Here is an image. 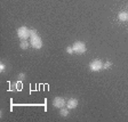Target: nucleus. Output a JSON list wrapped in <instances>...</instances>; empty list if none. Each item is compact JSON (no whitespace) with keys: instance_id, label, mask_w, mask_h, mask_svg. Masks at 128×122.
<instances>
[{"instance_id":"0eeeda50","label":"nucleus","mask_w":128,"mask_h":122,"mask_svg":"<svg viewBox=\"0 0 128 122\" xmlns=\"http://www.w3.org/2000/svg\"><path fill=\"white\" fill-rule=\"evenodd\" d=\"M118 18H119L120 21H122V22L127 21L128 19V13L127 11H120V13L118 14Z\"/></svg>"},{"instance_id":"f8f14e48","label":"nucleus","mask_w":128,"mask_h":122,"mask_svg":"<svg viewBox=\"0 0 128 122\" xmlns=\"http://www.w3.org/2000/svg\"><path fill=\"white\" fill-rule=\"evenodd\" d=\"M34 35H38V32L36 30H30V38L34 37Z\"/></svg>"},{"instance_id":"f257e3e1","label":"nucleus","mask_w":128,"mask_h":122,"mask_svg":"<svg viewBox=\"0 0 128 122\" xmlns=\"http://www.w3.org/2000/svg\"><path fill=\"white\" fill-rule=\"evenodd\" d=\"M72 47H73V51L76 54H85L87 50L85 42H82V41H77V42L73 43Z\"/></svg>"},{"instance_id":"7ed1b4c3","label":"nucleus","mask_w":128,"mask_h":122,"mask_svg":"<svg viewBox=\"0 0 128 122\" xmlns=\"http://www.w3.org/2000/svg\"><path fill=\"white\" fill-rule=\"evenodd\" d=\"M89 69L93 72H98L103 69V63L100 59H94V61H92L89 63Z\"/></svg>"},{"instance_id":"9d476101","label":"nucleus","mask_w":128,"mask_h":122,"mask_svg":"<svg viewBox=\"0 0 128 122\" xmlns=\"http://www.w3.org/2000/svg\"><path fill=\"white\" fill-rule=\"evenodd\" d=\"M17 79H18V81L24 80L25 79V74H24V73H20V74H17Z\"/></svg>"},{"instance_id":"f03ea898","label":"nucleus","mask_w":128,"mask_h":122,"mask_svg":"<svg viewBox=\"0 0 128 122\" xmlns=\"http://www.w3.org/2000/svg\"><path fill=\"white\" fill-rule=\"evenodd\" d=\"M17 35L21 40H28L30 37V30L26 26H21L17 30Z\"/></svg>"},{"instance_id":"1a4fd4ad","label":"nucleus","mask_w":128,"mask_h":122,"mask_svg":"<svg viewBox=\"0 0 128 122\" xmlns=\"http://www.w3.org/2000/svg\"><path fill=\"white\" fill-rule=\"evenodd\" d=\"M69 110L68 109H65V107H62L61 110H60V114L62 115V117H68V115H69Z\"/></svg>"},{"instance_id":"6e6552de","label":"nucleus","mask_w":128,"mask_h":122,"mask_svg":"<svg viewBox=\"0 0 128 122\" xmlns=\"http://www.w3.org/2000/svg\"><path fill=\"white\" fill-rule=\"evenodd\" d=\"M29 46H31V43H29V41H28V40H22L21 43H20V47H21L22 49H28V48H29Z\"/></svg>"},{"instance_id":"4468645a","label":"nucleus","mask_w":128,"mask_h":122,"mask_svg":"<svg viewBox=\"0 0 128 122\" xmlns=\"http://www.w3.org/2000/svg\"><path fill=\"white\" fill-rule=\"evenodd\" d=\"M5 70H6L5 64H4V63H1V64H0V71H1V72H5Z\"/></svg>"},{"instance_id":"9b49d317","label":"nucleus","mask_w":128,"mask_h":122,"mask_svg":"<svg viewBox=\"0 0 128 122\" xmlns=\"http://www.w3.org/2000/svg\"><path fill=\"white\" fill-rule=\"evenodd\" d=\"M110 66H112L111 62H106V63H103V69H109Z\"/></svg>"},{"instance_id":"423d86ee","label":"nucleus","mask_w":128,"mask_h":122,"mask_svg":"<svg viewBox=\"0 0 128 122\" xmlns=\"http://www.w3.org/2000/svg\"><path fill=\"white\" fill-rule=\"evenodd\" d=\"M66 106L68 109L72 110V109H76L78 106V99L77 98H70L69 101L66 102Z\"/></svg>"},{"instance_id":"39448f33","label":"nucleus","mask_w":128,"mask_h":122,"mask_svg":"<svg viewBox=\"0 0 128 122\" xmlns=\"http://www.w3.org/2000/svg\"><path fill=\"white\" fill-rule=\"evenodd\" d=\"M53 105H54V107L62 109V107L65 106V99L62 98V97H55L53 101Z\"/></svg>"},{"instance_id":"20e7f679","label":"nucleus","mask_w":128,"mask_h":122,"mask_svg":"<svg viewBox=\"0 0 128 122\" xmlns=\"http://www.w3.org/2000/svg\"><path fill=\"white\" fill-rule=\"evenodd\" d=\"M30 43H31V46L34 48V49H40V48L42 47V40H41V38H40L39 35L32 37L31 39H30Z\"/></svg>"},{"instance_id":"ddd939ff","label":"nucleus","mask_w":128,"mask_h":122,"mask_svg":"<svg viewBox=\"0 0 128 122\" xmlns=\"http://www.w3.org/2000/svg\"><path fill=\"white\" fill-rule=\"evenodd\" d=\"M66 53L68 54H73L74 51H73V47H68L66 48Z\"/></svg>"}]
</instances>
